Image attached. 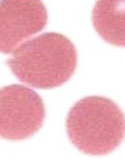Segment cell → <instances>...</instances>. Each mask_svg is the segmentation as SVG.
Returning a JSON list of instances; mask_svg holds the SVG:
<instances>
[{
    "mask_svg": "<svg viewBox=\"0 0 125 159\" xmlns=\"http://www.w3.org/2000/svg\"><path fill=\"white\" fill-rule=\"evenodd\" d=\"M7 64L15 78L35 89H53L72 77L77 66L75 46L65 36L44 33L21 43Z\"/></svg>",
    "mask_w": 125,
    "mask_h": 159,
    "instance_id": "6da1fadb",
    "label": "cell"
},
{
    "mask_svg": "<svg viewBox=\"0 0 125 159\" xmlns=\"http://www.w3.org/2000/svg\"><path fill=\"white\" fill-rule=\"evenodd\" d=\"M47 21L42 0H0V53L10 54L44 30Z\"/></svg>",
    "mask_w": 125,
    "mask_h": 159,
    "instance_id": "277c9868",
    "label": "cell"
},
{
    "mask_svg": "<svg viewBox=\"0 0 125 159\" xmlns=\"http://www.w3.org/2000/svg\"><path fill=\"white\" fill-rule=\"evenodd\" d=\"M92 20L95 31L104 41L125 47V0H97Z\"/></svg>",
    "mask_w": 125,
    "mask_h": 159,
    "instance_id": "5b68a950",
    "label": "cell"
},
{
    "mask_svg": "<svg viewBox=\"0 0 125 159\" xmlns=\"http://www.w3.org/2000/svg\"><path fill=\"white\" fill-rule=\"evenodd\" d=\"M44 119V102L32 88L12 84L0 89V138L28 139L40 131Z\"/></svg>",
    "mask_w": 125,
    "mask_h": 159,
    "instance_id": "3957f363",
    "label": "cell"
},
{
    "mask_svg": "<svg viewBox=\"0 0 125 159\" xmlns=\"http://www.w3.org/2000/svg\"><path fill=\"white\" fill-rule=\"evenodd\" d=\"M70 142L80 152L94 156L112 153L125 137V116L117 104L102 96L84 97L66 118Z\"/></svg>",
    "mask_w": 125,
    "mask_h": 159,
    "instance_id": "7a4b0ae2",
    "label": "cell"
}]
</instances>
